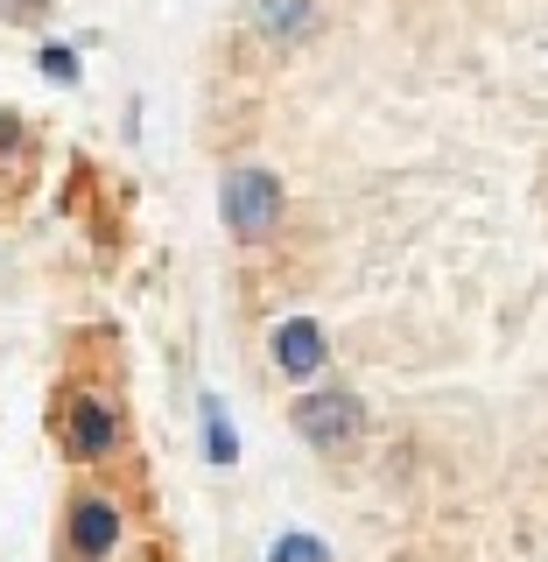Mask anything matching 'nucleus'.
Segmentation results:
<instances>
[{"mask_svg":"<svg viewBox=\"0 0 548 562\" xmlns=\"http://www.w3.org/2000/svg\"><path fill=\"white\" fill-rule=\"evenodd\" d=\"M120 549V506L105 492H78L64 514V562H105Z\"/></svg>","mask_w":548,"mask_h":562,"instance_id":"obj_3","label":"nucleus"},{"mask_svg":"<svg viewBox=\"0 0 548 562\" xmlns=\"http://www.w3.org/2000/svg\"><path fill=\"white\" fill-rule=\"evenodd\" d=\"M43 70H49L57 85H78V49H57V43H49V49H43Z\"/></svg>","mask_w":548,"mask_h":562,"instance_id":"obj_9","label":"nucleus"},{"mask_svg":"<svg viewBox=\"0 0 548 562\" xmlns=\"http://www.w3.org/2000/svg\"><path fill=\"white\" fill-rule=\"evenodd\" d=\"M268 562H331V555H324V541H316V535H281L275 549H268Z\"/></svg>","mask_w":548,"mask_h":562,"instance_id":"obj_8","label":"nucleus"},{"mask_svg":"<svg viewBox=\"0 0 548 562\" xmlns=\"http://www.w3.org/2000/svg\"><path fill=\"white\" fill-rule=\"evenodd\" d=\"M57 443L78 457V464H99V457L120 450V408L105 394H70L57 408Z\"/></svg>","mask_w":548,"mask_h":562,"instance_id":"obj_2","label":"nucleus"},{"mask_svg":"<svg viewBox=\"0 0 548 562\" xmlns=\"http://www.w3.org/2000/svg\"><path fill=\"white\" fill-rule=\"evenodd\" d=\"M225 225H233V239H268L275 225H281V176L268 169H233L225 176Z\"/></svg>","mask_w":548,"mask_h":562,"instance_id":"obj_1","label":"nucleus"},{"mask_svg":"<svg viewBox=\"0 0 548 562\" xmlns=\"http://www.w3.org/2000/svg\"><path fill=\"white\" fill-rule=\"evenodd\" d=\"M324 359H331V351H324V324H316V316H289V324L275 330V366L289 380H310Z\"/></svg>","mask_w":548,"mask_h":562,"instance_id":"obj_5","label":"nucleus"},{"mask_svg":"<svg viewBox=\"0 0 548 562\" xmlns=\"http://www.w3.org/2000/svg\"><path fill=\"white\" fill-rule=\"evenodd\" d=\"M316 0H254V22L260 35H281V43H295V35H310L316 29Z\"/></svg>","mask_w":548,"mask_h":562,"instance_id":"obj_6","label":"nucleus"},{"mask_svg":"<svg viewBox=\"0 0 548 562\" xmlns=\"http://www.w3.org/2000/svg\"><path fill=\"white\" fill-rule=\"evenodd\" d=\"M295 429H303V443H316V450H345V443H359L366 408L351 394H310V401H295Z\"/></svg>","mask_w":548,"mask_h":562,"instance_id":"obj_4","label":"nucleus"},{"mask_svg":"<svg viewBox=\"0 0 548 562\" xmlns=\"http://www.w3.org/2000/svg\"><path fill=\"white\" fill-rule=\"evenodd\" d=\"M198 408H204V450H211V464H239V436H233V422H225L219 394H204Z\"/></svg>","mask_w":548,"mask_h":562,"instance_id":"obj_7","label":"nucleus"}]
</instances>
